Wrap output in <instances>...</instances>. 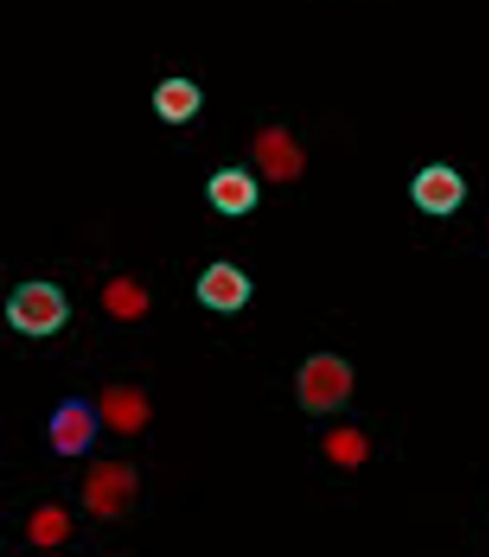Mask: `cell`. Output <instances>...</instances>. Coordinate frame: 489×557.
I'll return each mask as SVG.
<instances>
[{"instance_id": "8", "label": "cell", "mask_w": 489, "mask_h": 557, "mask_svg": "<svg viewBox=\"0 0 489 557\" xmlns=\"http://www.w3.org/2000/svg\"><path fill=\"white\" fill-rule=\"evenodd\" d=\"M203 89L187 76H170L154 89L151 103L156 115L166 124L180 126L188 124L201 112Z\"/></svg>"}, {"instance_id": "5", "label": "cell", "mask_w": 489, "mask_h": 557, "mask_svg": "<svg viewBox=\"0 0 489 557\" xmlns=\"http://www.w3.org/2000/svg\"><path fill=\"white\" fill-rule=\"evenodd\" d=\"M409 196L424 214L445 219L464 206L468 187L454 166L433 162L411 181Z\"/></svg>"}, {"instance_id": "7", "label": "cell", "mask_w": 489, "mask_h": 557, "mask_svg": "<svg viewBox=\"0 0 489 557\" xmlns=\"http://www.w3.org/2000/svg\"><path fill=\"white\" fill-rule=\"evenodd\" d=\"M206 197L219 214L240 219L259 207L261 189L256 176L243 165H228L212 172Z\"/></svg>"}, {"instance_id": "6", "label": "cell", "mask_w": 489, "mask_h": 557, "mask_svg": "<svg viewBox=\"0 0 489 557\" xmlns=\"http://www.w3.org/2000/svg\"><path fill=\"white\" fill-rule=\"evenodd\" d=\"M137 486V474L129 466L98 465L85 486V505L98 518H115L131 505Z\"/></svg>"}, {"instance_id": "10", "label": "cell", "mask_w": 489, "mask_h": 557, "mask_svg": "<svg viewBox=\"0 0 489 557\" xmlns=\"http://www.w3.org/2000/svg\"><path fill=\"white\" fill-rule=\"evenodd\" d=\"M101 418L121 434H135L147 424L149 407L147 398L135 388L117 386L102 394Z\"/></svg>"}, {"instance_id": "12", "label": "cell", "mask_w": 489, "mask_h": 557, "mask_svg": "<svg viewBox=\"0 0 489 557\" xmlns=\"http://www.w3.org/2000/svg\"><path fill=\"white\" fill-rule=\"evenodd\" d=\"M71 520L59 507L48 506L36 511L29 523L30 541L40 547L59 545L68 537Z\"/></svg>"}, {"instance_id": "13", "label": "cell", "mask_w": 489, "mask_h": 557, "mask_svg": "<svg viewBox=\"0 0 489 557\" xmlns=\"http://www.w3.org/2000/svg\"><path fill=\"white\" fill-rule=\"evenodd\" d=\"M326 451L334 463L356 468L368 457L369 446L357 430L338 429L326 438Z\"/></svg>"}, {"instance_id": "3", "label": "cell", "mask_w": 489, "mask_h": 557, "mask_svg": "<svg viewBox=\"0 0 489 557\" xmlns=\"http://www.w3.org/2000/svg\"><path fill=\"white\" fill-rule=\"evenodd\" d=\"M101 413L84 398L71 397L59 403L49 420V442L61 457L87 455L97 442Z\"/></svg>"}, {"instance_id": "11", "label": "cell", "mask_w": 489, "mask_h": 557, "mask_svg": "<svg viewBox=\"0 0 489 557\" xmlns=\"http://www.w3.org/2000/svg\"><path fill=\"white\" fill-rule=\"evenodd\" d=\"M103 306L118 320L133 321L148 310L147 293L129 278H117L107 285L103 292Z\"/></svg>"}, {"instance_id": "9", "label": "cell", "mask_w": 489, "mask_h": 557, "mask_svg": "<svg viewBox=\"0 0 489 557\" xmlns=\"http://www.w3.org/2000/svg\"><path fill=\"white\" fill-rule=\"evenodd\" d=\"M257 162L270 180L292 181L301 175L303 170L302 149L296 140L284 129L271 128L265 131L257 138L255 145Z\"/></svg>"}, {"instance_id": "1", "label": "cell", "mask_w": 489, "mask_h": 557, "mask_svg": "<svg viewBox=\"0 0 489 557\" xmlns=\"http://www.w3.org/2000/svg\"><path fill=\"white\" fill-rule=\"evenodd\" d=\"M72 307L66 293L53 281H22L4 302V319L13 332L24 337H53L70 323Z\"/></svg>"}, {"instance_id": "2", "label": "cell", "mask_w": 489, "mask_h": 557, "mask_svg": "<svg viewBox=\"0 0 489 557\" xmlns=\"http://www.w3.org/2000/svg\"><path fill=\"white\" fill-rule=\"evenodd\" d=\"M352 391L353 371L341 357L320 352L309 357L298 370V401L311 414L341 409Z\"/></svg>"}, {"instance_id": "4", "label": "cell", "mask_w": 489, "mask_h": 557, "mask_svg": "<svg viewBox=\"0 0 489 557\" xmlns=\"http://www.w3.org/2000/svg\"><path fill=\"white\" fill-rule=\"evenodd\" d=\"M255 294V283L246 271L229 260L211 262L198 275L196 297L208 311L234 315L243 311Z\"/></svg>"}]
</instances>
